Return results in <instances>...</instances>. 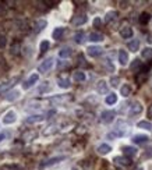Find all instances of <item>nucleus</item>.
Returning <instances> with one entry per match:
<instances>
[{"instance_id":"f257e3e1","label":"nucleus","mask_w":152,"mask_h":170,"mask_svg":"<svg viewBox=\"0 0 152 170\" xmlns=\"http://www.w3.org/2000/svg\"><path fill=\"white\" fill-rule=\"evenodd\" d=\"M129 131H130V126L127 124L126 121L119 120L117 123H116V128H115V131H113V134L116 135V138L124 137V135L129 134Z\"/></svg>"},{"instance_id":"f03ea898","label":"nucleus","mask_w":152,"mask_h":170,"mask_svg":"<svg viewBox=\"0 0 152 170\" xmlns=\"http://www.w3.org/2000/svg\"><path fill=\"white\" fill-rule=\"evenodd\" d=\"M115 117H116V112L115 110H103L102 113H101V121L105 123V124L112 123V121L115 120Z\"/></svg>"},{"instance_id":"7ed1b4c3","label":"nucleus","mask_w":152,"mask_h":170,"mask_svg":"<svg viewBox=\"0 0 152 170\" xmlns=\"http://www.w3.org/2000/svg\"><path fill=\"white\" fill-rule=\"evenodd\" d=\"M53 62H55V60H53V57H48L46 60H43V62L39 64L38 71H39V73H48L53 67Z\"/></svg>"},{"instance_id":"20e7f679","label":"nucleus","mask_w":152,"mask_h":170,"mask_svg":"<svg viewBox=\"0 0 152 170\" xmlns=\"http://www.w3.org/2000/svg\"><path fill=\"white\" fill-rule=\"evenodd\" d=\"M38 81H39V75H38V74H32L30 78L27 80V81L23 82V89H30L31 87H34V85L37 84Z\"/></svg>"},{"instance_id":"39448f33","label":"nucleus","mask_w":152,"mask_h":170,"mask_svg":"<svg viewBox=\"0 0 152 170\" xmlns=\"http://www.w3.org/2000/svg\"><path fill=\"white\" fill-rule=\"evenodd\" d=\"M113 162H115L116 166H120V167H127L131 165V160L126 156H116L115 159H113Z\"/></svg>"},{"instance_id":"423d86ee","label":"nucleus","mask_w":152,"mask_h":170,"mask_svg":"<svg viewBox=\"0 0 152 170\" xmlns=\"http://www.w3.org/2000/svg\"><path fill=\"white\" fill-rule=\"evenodd\" d=\"M45 119H46L45 115H32V116H30V117L25 119V123L27 124H37V123L43 121Z\"/></svg>"},{"instance_id":"0eeeda50","label":"nucleus","mask_w":152,"mask_h":170,"mask_svg":"<svg viewBox=\"0 0 152 170\" xmlns=\"http://www.w3.org/2000/svg\"><path fill=\"white\" fill-rule=\"evenodd\" d=\"M16 120H17V113L14 110L7 112L6 115H4V117H3V123H4V124H13Z\"/></svg>"},{"instance_id":"6e6552de","label":"nucleus","mask_w":152,"mask_h":170,"mask_svg":"<svg viewBox=\"0 0 152 170\" xmlns=\"http://www.w3.org/2000/svg\"><path fill=\"white\" fill-rule=\"evenodd\" d=\"M87 14H84V13H81V14H76V16L73 17V20H71V23L74 24V25H83V24H85L87 23Z\"/></svg>"},{"instance_id":"1a4fd4ad","label":"nucleus","mask_w":152,"mask_h":170,"mask_svg":"<svg viewBox=\"0 0 152 170\" xmlns=\"http://www.w3.org/2000/svg\"><path fill=\"white\" fill-rule=\"evenodd\" d=\"M103 52V49L101 48V46H89L88 49H87V53H88L91 57H98V56H101Z\"/></svg>"},{"instance_id":"9d476101","label":"nucleus","mask_w":152,"mask_h":170,"mask_svg":"<svg viewBox=\"0 0 152 170\" xmlns=\"http://www.w3.org/2000/svg\"><path fill=\"white\" fill-rule=\"evenodd\" d=\"M66 159V156H56V158H52V159L46 160V162H43V163H41V167H49V166H53V165L59 163V162H62V160Z\"/></svg>"},{"instance_id":"9b49d317","label":"nucleus","mask_w":152,"mask_h":170,"mask_svg":"<svg viewBox=\"0 0 152 170\" xmlns=\"http://www.w3.org/2000/svg\"><path fill=\"white\" fill-rule=\"evenodd\" d=\"M142 112V106H141V103L140 102H134L131 106H130V112H129V115L130 116H137V115H140Z\"/></svg>"},{"instance_id":"f8f14e48","label":"nucleus","mask_w":152,"mask_h":170,"mask_svg":"<svg viewBox=\"0 0 152 170\" xmlns=\"http://www.w3.org/2000/svg\"><path fill=\"white\" fill-rule=\"evenodd\" d=\"M37 137H38V133L35 130H27V131H24L23 135H21V138H23L24 141H32Z\"/></svg>"},{"instance_id":"ddd939ff","label":"nucleus","mask_w":152,"mask_h":170,"mask_svg":"<svg viewBox=\"0 0 152 170\" xmlns=\"http://www.w3.org/2000/svg\"><path fill=\"white\" fill-rule=\"evenodd\" d=\"M46 25H48V23H46L45 20H38V21H35V24H34V32H35V34L42 32V31L46 28Z\"/></svg>"},{"instance_id":"4468645a","label":"nucleus","mask_w":152,"mask_h":170,"mask_svg":"<svg viewBox=\"0 0 152 170\" xmlns=\"http://www.w3.org/2000/svg\"><path fill=\"white\" fill-rule=\"evenodd\" d=\"M57 130H59V127H57V124H49L48 127H45L43 128V131H42V134L43 135H53V134H56L57 133Z\"/></svg>"},{"instance_id":"2eb2a0df","label":"nucleus","mask_w":152,"mask_h":170,"mask_svg":"<svg viewBox=\"0 0 152 170\" xmlns=\"http://www.w3.org/2000/svg\"><path fill=\"white\" fill-rule=\"evenodd\" d=\"M18 80H20V77H16V78L10 80V81L7 82V84L2 85V87H0V92H9V89L13 88L14 85H16V82H18Z\"/></svg>"},{"instance_id":"dca6fc26","label":"nucleus","mask_w":152,"mask_h":170,"mask_svg":"<svg viewBox=\"0 0 152 170\" xmlns=\"http://www.w3.org/2000/svg\"><path fill=\"white\" fill-rule=\"evenodd\" d=\"M148 140H149V138L147 137V135H144V134H137V135H134V137L131 138L133 142H134V144H138V145L148 142Z\"/></svg>"},{"instance_id":"f3484780","label":"nucleus","mask_w":152,"mask_h":170,"mask_svg":"<svg viewBox=\"0 0 152 170\" xmlns=\"http://www.w3.org/2000/svg\"><path fill=\"white\" fill-rule=\"evenodd\" d=\"M96 91L99 92L101 95H105V94H108V91H109V88H108V84H106V81H99L98 84H96Z\"/></svg>"},{"instance_id":"a211bd4d","label":"nucleus","mask_w":152,"mask_h":170,"mask_svg":"<svg viewBox=\"0 0 152 170\" xmlns=\"http://www.w3.org/2000/svg\"><path fill=\"white\" fill-rule=\"evenodd\" d=\"M69 101H71V95H60L50 99L52 103H64V102H69Z\"/></svg>"},{"instance_id":"6ab92c4d","label":"nucleus","mask_w":152,"mask_h":170,"mask_svg":"<svg viewBox=\"0 0 152 170\" xmlns=\"http://www.w3.org/2000/svg\"><path fill=\"white\" fill-rule=\"evenodd\" d=\"M119 63L122 66H126L129 63V53L126 50H123V49L119 50Z\"/></svg>"},{"instance_id":"aec40b11","label":"nucleus","mask_w":152,"mask_h":170,"mask_svg":"<svg viewBox=\"0 0 152 170\" xmlns=\"http://www.w3.org/2000/svg\"><path fill=\"white\" fill-rule=\"evenodd\" d=\"M120 36L124 39H129L133 36V30L130 27H123V28H120Z\"/></svg>"},{"instance_id":"412c9836","label":"nucleus","mask_w":152,"mask_h":170,"mask_svg":"<svg viewBox=\"0 0 152 170\" xmlns=\"http://www.w3.org/2000/svg\"><path fill=\"white\" fill-rule=\"evenodd\" d=\"M73 78H74V81H77V82H84L87 77H85V73H84V71L77 70V71L73 73Z\"/></svg>"},{"instance_id":"4be33fe9","label":"nucleus","mask_w":152,"mask_h":170,"mask_svg":"<svg viewBox=\"0 0 152 170\" xmlns=\"http://www.w3.org/2000/svg\"><path fill=\"white\" fill-rule=\"evenodd\" d=\"M57 85H59L60 88H64V89H67V88H70V80L67 78V77H59L57 78Z\"/></svg>"},{"instance_id":"5701e85b","label":"nucleus","mask_w":152,"mask_h":170,"mask_svg":"<svg viewBox=\"0 0 152 170\" xmlns=\"http://www.w3.org/2000/svg\"><path fill=\"white\" fill-rule=\"evenodd\" d=\"M123 152H124V155H126V158H133L137 155V149L134 147H123Z\"/></svg>"},{"instance_id":"b1692460","label":"nucleus","mask_w":152,"mask_h":170,"mask_svg":"<svg viewBox=\"0 0 152 170\" xmlns=\"http://www.w3.org/2000/svg\"><path fill=\"white\" fill-rule=\"evenodd\" d=\"M96 151H98V154L99 155H108L110 151H112V147L108 145V144H101L99 147L96 148Z\"/></svg>"},{"instance_id":"393cba45","label":"nucleus","mask_w":152,"mask_h":170,"mask_svg":"<svg viewBox=\"0 0 152 170\" xmlns=\"http://www.w3.org/2000/svg\"><path fill=\"white\" fill-rule=\"evenodd\" d=\"M147 78H148V73L147 71H138V74H137V77H136V81H137V84H144V82L147 81Z\"/></svg>"},{"instance_id":"a878e982","label":"nucleus","mask_w":152,"mask_h":170,"mask_svg":"<svg viewBox=\"0 0 152 170\" xmlns=\"http://www.w3.org/2000/svg\"><path fill=\"white\" fill-rule=\"evenodd\" d=\"M18 96H20V92L14 89V91H9V92H7L6 96H4V99H6V101H9V102H13V101H16Z\"/></svg>"},{"instance_id":"bb28decb","label":"nucleus","mask_w":152,"mask_h":170,"mask_svg":"<svg viewBox=\"0 0 152 170\" xmlns=\"http://www.w3.org/2000/svg\"><path fill=\"white\" fill-rule=\"evenodd\" d=\"M64 31H66V28H63V27H59V28H56V30L53 31V34H52L53 39H56V41L62 39V36H63Z\"/></svg>"},{"instance_id":"cd10ccee","label":"nucleus","mask_w":152,"mask_h":170,"mask_svg":"<svg viewBox=\"0 0 152 170\" xmlns=\"http://www.w3.org/2000/svg\"><path fill=\"white\" fill-rule=\"evenodd\" d=\"M116 18H117V11H108V13L105 14V23L106 24L115 21Z\"/></svg>"},{"instance_id":"c85d7f7f","label":"nucleus","mask_w":152,"mask_h":170,"mask_svg":"<svg viewBox=\"0 0 152 170\" xmlns=\"http://www.w3.org/2000/svg\"><path fill=\"white\" fill-rule=\"evenodd\" d=\"M20 52H21V43L20 42H14L13 45H11V48H10V53L13 56H18L20 55Z\"/></svg>"},{"instance_id":"c756f323","label":"nucleus","mask_w":152,"mask_h":170,"mask_svg":"<svg viewBox=\"0 0 152 170\" xmlns=\"http://www.w3.org/2000/svg\"><path fill=\"white\" fill-rule=\"evenodd\" d=\"M71 53H73V50L70 49V48H63V49L59 50V57L60 59H67V57L71 56Z\"/></svg>"},{"instance_id":"7c9ffc66","label":"nucleus","mask_w":152,"mask_h":170,"mask_svg":"<svg viewBox=\"0 0 152 170\" xmlns=\"http://www.w3.org/2000/svg\"><path fill=\"white\" fill-rule=\"evenodd\" d=\"M89 41H91V42H102L103 35L99 32H91L89 34Z\"/></svg>"},{"instance_id":"2f4dec72","label":"nucleus","mask_w":152,"mask_h":170,"mask_svg":"<svg viewBox=\"0 0 152 170\" xmlns=\"http://www.w3.org/2000/svg\"><path fill=\"white\" fill-rule=\"evenodd\" d=\"M127 48H129V50H131V52H137L140 48V41L138 39L130 41V42L127 43Z\"/></svg>"},{"instance_id":"473e14b6","label":"nucleus","mask_w":152,"mask_h":170,"mask_svg":"<svg viewBox=\"0 0 152 170\" xmlns=\"http://www.w3.org/2000/svg\"><path fill=\"white\" fill-rule=\"evenodd\" d=\"M130 69L133 70V71H140V70L142 69V63L140 59H136V60H133V63L130 64Z\"/></svg>"},{"instance_id":"72a5a7b5","label":"nucleus","mask_w":152,"mask_h":170,"mask_svg":"<svg viewBox=\"0 0 152 170\" xmlns=\"http://www.w3.org/2000/svg\"><path fill=\"white\" fill-rule=\"evenodd\" d=\"M141 56H142V59L151 60L152 59V48H145V49H142Z\"/></svg>"},{"instance_id":"f704fd0d","label":"nucleus","mask_w":152,"mask_h":170,"mask_svg":"<svg viewBox=\"0 0 152 170\" xmlns=\"http://www.w3.org/2000/svg\"><path fill=\"white\" fill-rule=\"evenodd\" d=\"M120 94H122L124 98H127V96H130V94H131V87L127 84H124L122 87V89H120Z\"/></svg>"},{"instance_id":"c9c22d12","label":"nucleus","mask_w":152,"mask_h":170,"mask_svg":"<svg viewBox=\"0 0 152 170\" xmlns=\"http://www.w3.org/2000/svg\"><path fill=\"white\" fill-rule=\"evenodd\" d=\"M137 126H138V128H144V130H152V123H151V121H147V120L140 121Z\"/></svg>"},{"instance_id":"e433bc0d","label":"nucleus","mask_w":152,"mask_h":170,"mask_svg":"<svg viewBox=\"0 0 152 170\" xmlns=\"http://www.w3.org/2000/svg\"><path fill=\"white\" fill-rule=\"evenodd\" d=\"M116 102H117V95L116 94H109L106 96V103L108 105H115Z\"/></svg>"},{"instance_id":"4c0bfd02","label":"nucleus","mask_w":152,"mask_h":170,"mask_svg":"<svg viewBox=\"0 0 152 170\" xmlns=\"http://www.w3.org/2000/svg\"><path fill=\"white\" fill-rule=\"evenodd\" d=\"M84 38H85V35H84V32H77L76 35H74V41H76V43H78V45H81V43H84Z\"/></svg>"},{"instance_id":"58836bf2","label":"nucleus","mask_w":152,"mask_h":170,"mask_svg":"<svg viewBox=\"0 0 152 170\" xmlns=\"http://www.w3.org/2000/svg\"><path fill=\"white\" fill-rule=\"evenodd\" d=\"M149 14L148 13H142L141 16H140V18H138V21H140V24H142V25H145L149 21Z\"/></svg>"},{"instance_id":"ea45409f","label":"nucleus","mask_w":152,"mask_h":170,"mask_svg":"<svg viewBox=\"0 0 152 170\" xmlns=\"http://www.w3.org/2000/svg\"><path fill=\"white\" fill-rule=\"evenodd\" d=\"M49 46H50V43L48 42V41H42L41 42V45H39V50H41V53H45L48 49H49Z\"/></svg>"},{"instance_id":"a19ab883","label":"nucleus","mask_w":152,"mask_h":170,"mask_svg":"<svg viewBox=\"0 0 152 170\" xmlns=\"http://www.w3.org/2000/svg\"><path fill=\"white\" fill-rule=\"evenodd\" d=\"M103 66H105L106 69L109 70V71H115V66L112 64V62H110L109 59H108V57H106L105 60H103Z\"/></svg>"},{"instance_id":"79ce46f5","label":"nucleus","mask_w":152,"mask_h":170,"mask_svg":"<svg viewBox=\"0 0 152 170\" xmlns=\"http://www.w3.org/2000/svg\"><path fill=\"white\" fill-rule=\"evenodd\" d=\"M46 91H50V85H49V82H43V85L39 88V94H43V92H46Z\"/></svg>"},{"instance_id":"37998d69","label":"nucleus","mask_w":152,"mask_h":170,"mask_svg":"<svg viewBox=\"0 0 152 170\" xmlns=\"http://www.w3.org/2000/svg\"><path fill=\"white\" fill-rule=\"evenodd\" d=\"M7 45V38L6 35H0V49H4Z\"/></svg>"},{"instance_id":"c03bdc74","label":"nucleus","mask_w":152,"mask_h":170,"mask_svg":"<svg viewBox=\"0 0 152 170\" xmlns=\"http://www.w3.org/2000/svg\"><path fill=\"white\" fill-rule=\"evenodd\" d=\"M119 82H120L119 77H112V78H110V85H112V87H117Z\"/></svg>"},{"instance_id":"a18cd8bd","label":"nucleus","mask_w":152,"mask_h":170,"mask_svg":"<svg viewBox=\"0 0 152 170\" xmlns=\"http://www.w3.org/2000/svg\"><path fill=\"white\" fill-rule=\"evenodd\" d=\"M78 64H80V66H84V67H87V66H88V64L85 63V59H84V56H83V55H80V56H78Z\"/></svg>"},{"instance_id":"49530a36","label":"nucleus","mask_w":152,"mask_h":170,"mask_svg":"<svg viewBox=\"0 0 152 170\" xmlns=\"http://www.w3.org/2000/svg\"><path fill=\"white\" fill-rule=\"evenodd\" d=\"M101 24H102V20H101L99 17H96L95 20H94V27H95V28H99Z\"/></svg>"},{"instance_id":"de8ad7c7","label":"nucleus","mask_w":152,"mask_h":170,"mask_svg":"<svg viewBox=\"0 0 152 170\" xmlns=\"http://www.w3.org/2000/svg\"><path fill=\"white\" fill-rule=\"evenodd\" d=\"M6 137H7V134H6V133H2V134H0V142H2V141H3Z\"/></svg>"},{"instance_id":"09e8293b","label":"nucleus","mask_w":152,"mask_h":170,"mask_svg":"<svg viewBox=\"0 0 152 170\" xmlns=\"http://www.w3.org/2000/svg\"><path fill=\"white\" fill-rule=\"evenodd\" d=\"M148 117H152V105L148 108Z\"/></svg>"},{"instance_id":"8fccbe9b","label":"nucleus","mask_w":152,"mask_h":170,"mask_svg":"<svg viewBox=\"0 0 152 170\" xmlns=\"http://www.w3.org/2000/svg\"><path fill=\"white\" fill-rule=\"evenodd\" d=\"M147 41H148L149 43H152V35H149V36H148V39H147Z\"/></svg>"},{"instance_id":"3c124183","label":"nucleus","mask_w":152,"mask_h":170,"mask_svg":"<svg viewBox=\"0 0 152 170\" xmlns=\"http://www.w3.org/2000/svg\"><path fill=\"white\" fill-rule=\"evenodd\" d=\"M137 170H144V169H142V167H138V169H137Z\"/></svg>"},{"instance_id":"603ef678","label":"nucleus","mask_w":152,"mask_h":170,"mask_svg":"<svg viewBox=\"0 0 152 170\" xmlns=\"http://www.w3.org/2000/svg\"><path fill=\"white\" fill-rule=\"evenodd\" d=\"M73 170H78V169H77V167H73Z\"/></svg>"}]
</instances>
